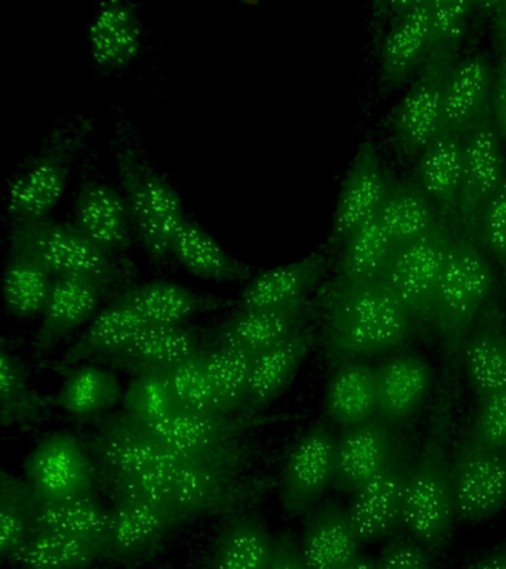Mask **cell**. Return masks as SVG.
Masks as SVG:
<instances>
[{
  "mask_svg": "<svg viewBox=\"0 0 506 569\" xmlns=\"http://www.w3.org/2000/svg\"><path fill=\"white\" fill-rule=\"evenodd\" d=\"M324 358L331 371L403 349L416 332L410 313L384 280L328 283L318 297Z\"/></svg>",
  "mask_w": 506,
  "mask_h": 569,
  "instance_id": "6da1fadb",
  "label": "cell"
},
{
  "mask_svg": "<svg viewBox=\"0 0 506 569\" xmlns=\"http://www.w3.org/2000/svg\"><path fill=\"white\" fill-rule=\"evenodd\" d=\"M99 470V469H97ZM101 487L115 498H137L167 511L177 523L255 509L274 491L272 476L244 478L221 467H183L159 475L119 476L99 470Z\"/></svg>",
  "mask_w": 506,
  "mask_h": 569,
  "instance_id": "7a4b0ae2",
  "label": "cell"
},
{
  "mask_svg": "<svg viewBox=\"0 0 506 569\" xmlns=\"http://www.w3.org/2000/svg\"><path fill=\"white\" fill-rule=\"evenodd\" d=\"M462 373L441 368L428 425L408 478L403 527L428 551L450 542L456 516L452 500V433Z\"/></svg>",
  "mask_w": 506,
  "mask_h": 569,
  "instance_id": "3957f363",
  "label": "cell"
},
{
  "mask_svg": "<svg viewBox=\"0 0 506 569\" xmlns=\"http://www.w3.org/2000/svg\"><path fill=\"white\" fill-rule=\"evenodd\" d=\"M88 447L101 471L119 476L159 475L198 466L244 473L255 452L247 439L217 448L181 451L155 439L123 412L105 418L88 439Z\"/></svg>",
  "mask_w": 506,
  "mask_h": 569,
  "instance_id": "277c9868",
  "label": "cell"
},
{
  "mask_svg": "<svg viewBox=\"0 0 506 569\" xmlns=\"http://www.w3.org/2000/svg\"><path fill=\"white\" fill-rule=\"evenodd\" d=\"M496 292V269L483 244L456 233L434 307L441 368L462 373L466 340Z\"/></svg>",
  "mask_w": 506,
  "mask_h": 569,
  "instance_id": "5b68a950",
  "label": "cell"
},
{
  "mask_svg": "<svg viewBox=\"0 0 506 569\" xmlns=\"http://www.w3.org/2000/svg\"><path fill=\"white\" fill-rule=\"evenodd\" d=\"M113 153L136 234L153 261H166L172 238L188 217L179 191L153 167L126 122L115 131Z\"/></svg>",
  "mask_w": 506,
  "mask_h": 569,
  "instance_id": "8992f818",
  "label": "cell"
},
{
  "mask_svg": "<svg viewBox=\"0 0 506 569\" xmlns=\"http://www.w3.org/2000/svg\"><path fill=\"white\" fill-rule=\"evenodd\" d=\"M11 252L23 253L41 262L56 278L87 276L101 280L110 289L128 288L135 276L132 262L110 256L70 222L43 220L12 222Z\"/></svg>",
  "mask_w": 506,
  "mask_h": 569,
  "instance_id": "52a82bcc",
  "label": "cell"
},
{
  "mask_svg": "<svg viewBox=\"0 0 506 569\" xmlns=\"http://www.w3.org/2000/svg\"><path fill=\"white\" fill-rule=\"evenodd\" d=\"M91 118H78L56 129L42 149L14 178L7 209L12 222L50 218L68 186L75 159L92 131Z\"/></svg>",
  "mask_w": 506,
  "mask_h": 569,
  "instance_id": "ba28073f",
  "label": "cell"
},
{
  "mask_svg": "<svg viewBox=\"0 0 506 569\" xmlns=\"http://www.w3.org/2000/svg\"><path fill=\"white\" fill-rule=\"evenodd\" d=\"M456 231L439 222L415 242L395 249L381 280L410 313L416 332H433L434 307Z\"/></svg>",
  "mask_w": 506,
  "mask_h": 569,
  "instance_id": "9c48e42d",
  "label": "cell"
},
{
  "mask_svg": "<svg viewBox=\"0 0 506 569\" xmlns=\"http://www.w3.org/2000/svg\"><path fill=\"white\" fill-rule=\"evenodd\" d=\"M460 56L459 49L430 47L410 87L395 106L389 137L403 158L415 160L437 138L447 78Z\"/></svg>",
  "mask_w": 506,
  "mask_h": 569,
  "instance_id": "30bf717a",
  "label": "cell"
},
{
  "mask_svg": "<svg viewBox=\"0 0 506 569\" xmlns=\"http://www.w3.org/2000/svg\"><path fill=\"white\" fill-rule=\"evenodd\" d=\"M23 478L43 501L96 497L100 485L88 443L68 431L48 435L34 445L26 458Z\"/></svg>",
  "mask_w": 506,
  "mask_h": 569,
  "instance_id": "8fae6325",
  "label": "cell"
},
{
  "mask_svg": "<svg viewBox=\"0 0 506 569\" xmlns=\"http://www.w3.org/2000/svg\"><path fill=\"white\" fill-rule=\"evenodd\" d=\"M452 500L456 519L484 523L506 509V452L465 433L453 453Z\"/></svg>",
  "mask_w": 506,
  "mask_h": 569,
  "instance_id": "7c38bea8",
  "label": "cell"
},
{
  "mask_svg": "<svg viewBox=\"0 0 506 569\" xmlns=\"http://www.w3.org/2000/svg\"><path fill=\"white\" fill-rule=\"evenodd\" d=\"M415 452L408 435H397L384 469L353 493L348 511L363 542L385 540L403 525Z\"/></svg>",
  "mask_w": 506,
  "mask_h": 569,
  "instance_id": "4fadbf2b",
  "label": "cell"
},
{
  "mask_svg": "<svg viewBox=\"0 0 506 569\" xmlns=\"http://www.w3.org/2000/svg\"><path fill=\"white\" fill-rule=\"evenodd\" d=\"M495 116H488L465 137L459 233L479 242L487 209L506 180V162Z\"/></svg>",
  "mask_w": 506,
  "mask_h": 569,
  "instance_id": "5bb4252c",
  "label": "cell"
},
{
  "mask_svg": "<svg viewBox=\"0 0 506 569\" xmlns=\"http://www.w3.org/2000/svg\"><path fill=\"white\" fill-rule=\"evenodd\" d=\"M336 443L327 422L318 421L292 445L279 483L288 515H309L335 483Z\"/></svg>",
  "mask_w": 506,
  "mask_h": 569,
  "instance_id": "9a60e30c",
  "label": "cell"
},
{
  "mask_svg": "<svg viewBox=\"0 0 506 569\" xmlns=\"http://www.w3.org/2000/svg\"><path fill=\"white\" fill-rule=\"evenodd\" d=\"M126 413V412H123ZM131 418V417H130ZM290 413H192L177 412L159 422L136 421L162 443L181 451H197L237 442L251 431L290 420ZM132 420V418H131Z\"/></svg>",
  "mask_w": 506,
  "mask_h": 569,
  "instance_id": "2e32d148",
  "label": "cell"
},
{
  "mask_svg": "<svg viewBox=\"0 0 506 569\" xmlns=\"http://www.w3.org/2000/svg\"><path fill=\"white\" fill-rule=\"evenodd\" d=\"M389 182L379 150L367 138L355 151L337 196L330 230L333 244L344 243L357 227L379 212Z\"/></svg>",
  "mask_w": 506,
  "mask_h": 569,
  "instance_id": "e0dca14e",
  "label": "cell"
},
{
  "mask_svg": "<svg viewBox=\"0 0 506 569\" xmlns=\"http://www.w3.org/2000/svg\"><path fill=\"white\" fill-rule=\"evenodd\" d=\"M495 64L483 51L464 53L453 66L444 91L439 133L465 138L493 114Z\"/></svg>",
  "mask_w": 506,
  "mask_h": 569,
  "instance_id": "ac0fdd59",
  "label": "cell"
},
{
  "mask_svg": "<svg viewBox=\"0 0 506 569\" xmlns=\"http://www.w3.org/2000/svg\"><path fill=\"white\" fill-rule=\"evenodd\" d=\"M180 525L167 511L137 498H115L106 538V560L117 563L152 559Z\"/></svg>",
  "mask_w": 506,
  "mask_h": 569,
  "instance_id": "d6986e66",
  "label": "cell"
},
{
  "mask_svg": "<svg viewBox=\"0 0 506 569\" xmlns=\"http://www.w3.org/2000/svg\"><path fill=\"white\" fill-rule=\"evenodd\" d=\"M433 47L429 0H411L388 22L380 42L379 83L381 91L403 87L424 64Z\"/></svg>",
  "mask_w": 506,
  "mask_h": 569,
  "instance_id": "ffe728a7",
  "label": "cell"
},
{
  "mask_svg": "<svg viewBox=\"0 0 506 569\" xmlns=\"http://www.w3.org/2000/svg\"><path fill=\"white\" fill-rule=\"evenodd\" d=\"M112 289L108 284L87 276L56 278L34 338L38 358H46L70 333L92 320L99 313L101 300Z\"/></svg>",
  "mask_w": 506,
  "mask_h": 569,
  "instance_id": "44dd1931",
  "label": "cell"
},
{
  "mask_svg": "<svg viewBox=\"0 0 506 569\" xmlns=\"http://www.w3.org/2000/svg\"><path fill=\"white\" fill-rule=\"evenodd\" d=\"M73 224L110 256L128 260L135 227L122 191L100 180L83 181Z\"/></svg>",
  "mask_w": 506,
  "mask_h": 569,
  "instance_id": "7402d4cb",
  "label": "cell"
},
{
  "mask_svg": "<svg viewBox=\"0 0 506 569\" xmlns=\"http://www.w3.org/2000/svg\"><path fill=\"white\" fill-rule=\"evenodd\" d=\"M462 373L478 400L506 387V310L499 292L466 340Z\"/></svg>",
  "mask_w": 506,
  "mask_h": 569,
  "instance_id": "603a6c76",
  "label": "cell"
},
{
  "mask_svg": "<svg viewBox=\"0 0 506 569\" xmlns=\"http://www.w3.org/2000/svg\"><path fill=\"white\" fill-rule=\"evenodd\" d=\"M433 382V367L421 356H390L376 368L377 418L394 429L406 425L428 399Z\"/></svg>",
  "mask_w": 506,
  "mask_h": 569,
  "instance_id": "cb8c5ba5",
  "label": "cell"
},
{
  "mask_svg": "<svg viewBox=\"0 0 506 569\" xmlns=\"http://www.w3.org/2000/svg\"><path fill=\"white\" fill-rule=\"evenodd\" d=\"M318 340L319 329L312 322L278 345L257 353L244 412H265L295 380Z\"/></svg>",
  "mask_w": 506,
  "mask_h": 569,
  "instance_id": "d4e9b609",
  "label": "cell"
},
{
  "mask_svg": "<svg viewBox=\"0 0 506 569\" xmlns=\"http://www.w3.org/2000/svg\"><path fill=\"white\" fill-rule=\"evenodd\" d=\"M319 301L312 300L284 309H239L210 336V340L228 342L260 353L312 323Z\"/></svg>",
  "mask_w": 506,
  "mask_h": 569,
  "instance_id": "484cf974",
  "label": "cell"
},
{
  "mask_svg": "<svg viewBox=\"0 0 506 569\" xmlns=\"http://www.w3.org/2000/svg\"><path fill=\"white\" fill-rule=\"evenodd\" d=\"M206 338L198 329L185 327H161L148 325L117 353L101 359L99 365L139 376L155 372L180 362L197 353L206 345Z\"/></svg>",
  "mask_w": 506,
  "mask_h": 569,
  "instance_id": "4316f807",
  "label": "cell"
},
{
  "mask_svg": "<svg viewBox=\"0 0 506 569\" xmlns=\"http://www.w3.org/2000/svg\"><path fill=\"white\" fill-rule=\"evenodd\" d=\"M465 138L438 133L415 159V180L439 217L459 231L462 173H464Z\"/></svg>",
  "mask_w": 506,
  "mask_h": 569,
  "instance_id": "83f0119b",
  "label": "cell"
},
{
  "mask_svg": "<svg viewBox=\"0 0 506 569\" xmlns=\"http://www.w3.org/2000/svg\"><path fill=\"white\" fill-rule=\"evenodd\" d=\"M327 267L323 251L270 267L252 276L238 305L241 309H284L309 301Z\"/></svg>",
  "mask_w": 506,
  "mask_h": 569,
  "instance_id": "f1b7e54d",
  "label": "cell"
},
{
  "mask_svg": "<svg viewBox=\"0 0 506 569\" xmlns=\"http://www.w3.org/2000/svg\"><path fill=\"white\" fill-rule=\"evenodd\" d=\"M394 427L380 418L364 422L337 439L335 487L354 493L379 473L394 451Z\"/></svg>",
  "mask_w": 506,
  "mask_h": 569,
  "instance_id": "f546056e",
  "label": "cell"
},
{
  "mask_svg": "<svg viewBox=\"0 0 506 569\" xmlns=\"http://www.w3.org/2000/svg\"><path fill=\"white\" fill-rule=\"evenodd\" d=\"M361 545L348 509L330 501L308 515L300 549L308 569H346Z\"/></svg>",
  "mask_w": 506,
  "mask_h": 569,
  "instance_id": "4dcf8cb0",
  "label": "cell"
},
{
  "mask_svg": "<svg viewBox=\"0 0 506 569\" xmlns=\"http://www.w3.org/2000/svg\"><path fill=\"white\" fill-rule=\"evenodd\" d=\"M145 327L148 323L136 310L112 300L90 320L63 356L52 363V371L65 377L82 365L100 362L126 347Z\"/></svg>",
  "mask_w": 506,
  "mask_h": 569,
  "instance_id": "1f68e13d",
  "label": "cell"
},
{
  "mask_svg": "<svg viewBox=\"0 0 506 569\" xmlns=\"http://www.w3.org/2000/svg\"><path fill=\"white\" fill-rule=\"evenodd\" d=\"M113 300L130 306L146 323L161 327H179L194 316L228 305L221 298L202 296L183 284L167 280L130 284Z\"/></svg>",
  "mask_w": 506,
  "mask_h": 569,
  "instance_id": "d6a6232c",
  "label": "cell"
},
{
  "mask_svg": "<svg viewBox=\"0 0 506 569\" xmlns=\"http://www.w3.org/2000/svg\"><path fill=\"white\" fill-rule=\"evenodd\" d=\"M143 26L135 4L110 0L101 4L88 31V47L97 66L122 69L139 56Z\"/></svg>",
  "mask_w": 506,
  "mask_h": 569,
  "instance_id": "836d02e7",
  "label": "cell"
},
{
  "mask_svg": "<svg viewBox=\"0 0 506 569\" xmlns=\"http://www.w3.org/2000/svg\"><path fill=\"white\" fill-rule=\"evenodd\" d=\"M377 218L395 249L424 238L444 221L415 178L389 182Z\"/></svg>",
  "mask_w": 506,
  "mask_h": 569,
  "instance_id": "e575fe53",
  "label": "cell"
},
{
  "mask_svg": "<svg viewBox=\"0 0 506 569\" xmlns=\"http://www.w3.org/2000/svg\"><path fill=\"white\" fill-rule=\"evenodd\" d=\"M171 256L198 278L238 282L252 278L251 267L237 260L199 222L186 217L171 243Z\"/></svg>",
  "mask_w": 506,
  "mask_h": 569,
  "instance_id": "d590c367",
  "label": "cell"
},
{
  "mask_svg": "<svg viewBox=\"0 0 506 569\" xmlns=\"http://www.w3.org/2000/svg\"><path fill=\"white\" fill-rule=\"evenodd\" d=\"M274 538L255 515L228 516L217 532L208 569H268Z\"/></svg>",
  "mask_w": 506,
  "mask_h": 569,
  "instance_id": "8d00e7d4",
  "label": "cell"
},
{
  "mask_svg": "<svg viewBox=\"0 0 506 569\" xmlns=\"http://www.w3.org/2000/svg\"><path fill=\"white\" fill-rule=\"evenodd\" d=\"M326 411L345 430L373 420L377 416L376 368L366 360L336 368L327 386Z\"/></svg>",
  "mask_w": 506,
  "mask_h": 569,
  "instance_id": "74e56055",
  "label": "cell"
},
{
  "mask_svg": "<svg viewBox=\"0 0 506 569\" xmlns=\"http://www.w3.org/2000/svg\"><path fill=\"white\" fill-rule=\"evenodd\" d=\"M123 390L113 369L87 363L66 373L54 395L56 407L77 420L103 416L122 402Z\"/></svg>",
  "mask_w": 506,
  "mask_h": 569,
  "instance_id": "f35d334b",
  "label": "cell"
},
{
  "mask_svg": "<svg viewBox=\"0 0 506 569\" xmlns=\"http://www.w3.org/2000/svg\"><path fill=\"white\" fill-rule=\"evenodd\" d=\"M57 409L54 395H43L30 385L19 356L0 350V422L3 427H30L46 420Z\"/></svg>",
  "mask_w": 506,
  "mask_h": 569,
  "instance_id": "ab89813d",
  "label": "cell"
},
{
  "mask_svg": "<svg viewBox=\"0 0 506 569\" xmlns=\"http://www.w3.org/2000/svg\"><path fill=\"white\" fill-rule=\"evenodd\" d=\"M395 252L377 213L363 222L341 243L336 284H361L380 280Z\"/></svg>",
  "mask_w": 506,
  "mask_h": 569,
  "instance_id": "60d3db41",
  "label": "cell"
},
{
  "mask_svg": "<svg viewBox=\"0 0 506 569\" xmlns=\"http://www.w3.org/2000/svg\"><path fill=\"white\" fill-rule=\"evenodd\" d=\"M106 560V542L69 533L33 532L12 560L20 569H86Z\"/></svg>",
  "mask_w": 506,
  "mask_h": 569,
  "instance_id": "b9f144b4",
  "label": "cell"
},
{
  "mask_svg": "<svg viewBox=\"0 0 506 569\" xmlns=\"http://www.w3.org/2000/svg\"><path fill=\"white\" fill-rule=\"evenodd\" d=\"M110 527V510L96 497L78 500H38L33 511V532L69 533L106 542Z\"/></svg>",
  "mask_w": 506,
  "mask_h": 569,
  "instance_id": "7bdbcfd3",
  "label": "cell"
},
{
  "mask_svg": "<svg viewBox=\"0 0 506 569\" xmlns=\"http://www.w3.org/2000/svg\"><path fill=\"white\" fill-rule=\"evenodd\" d=\"M37 496L26 482L6 469L0 473V553L12 563L33 533Z\"/></svg>",
  "mask_w": 506,
  "mask_h": 569,
  "instance_id": "ee69618b",
  "label": "cell"
},
{
  "mask_svg": "<svg viewBox=\"0 0 506 569\" xmlns=\"http://www.w3.org/2000/svg\"><path fill=\"white\" fill-rule=\"evenodd\" d=\"M204 356L207 371L221 403L230 413L244 412L257 353L244 347L208 338L204 346Z\"/></svg>",
  "mask_w": 506,
  "mask_h": 569,
  "instance_id": "f6af8a7d",
  "label": "cell"
},
{
  "mask_svg": "<svg viewBox=\"0 0 506 569\" xmlns=\"http://www.w3.org/2000/svg\"><path fill=\"white\" fill-rule=\"evenodd\" d=\"M56 276L23 253L12 252L3 273V298L16 318L41 315L50 297Z\"/></svg>",
  "mask_w": 506,
  "mask_h": 569,
  "instance_id": "bcb514c9",
  "label": "cell"
},
{
  "mask_svg": "<svg viewBox=\"0 0 506 569\" xmlns=\"http://www.w3.org/2000/svg\"><path fill=\"white\" fill-rule=\"evenodd\" d=\"M155 372L166 378L181 412L230 413L221 403L207 371L204 347L189 358Z\"/></svg>",
  "mask_w": 506,
  "mask_h": 569,
  "instance_id": "7dc6e473",
  "label": "cell"
},
{
  "mask_svg": "<svg viewBox=\"0 0 506 569\" xmlns=\"http://www.w3.org/2000/svg\"><path fill=\"white\" fill-rule=\"evenodd\" d=\"M121 403L122 412L143 425L167 420L181 412L166 378L159 372L132 376V380L123 390Z\"/></svg>",
  "mask_w": 506,
  "mask_h": 569,
  "instance_id": "c3c4849f",
  "label": "cell"
},
{
  "mask_svg": "<svg viewBox=\"0 0 506 569\" xmlns=\"http://www.w3.org/2000/svg\"><path fill=\"white\" fill-rule=\"evenodd\" d=\"M433 47L462 49L470 17L478 7L464 0H429Z\"/></svg>",
  "mask_w": 506,
  "mask_h": 569,
  "instance_id": "681fc988",
  "label": "cell"
},
{
  "mask_svg": "<svg viewBox=\"0 0 506 569\" xmlns=\"http://www.w3.org/2000/svg\"><path fill=\"white\" fill-rule=\"evenodd\" d=\"M466 435L483 447L506 452V387L478 400Z\"/></svg>",
  "mask_w": 506,
  "mask_h": 569,
  "instance_id": "f907efd6",
  "label": "cell"
},
{
  "mask_svg": "<svg viewBox=\"0 0 506 569\" xmlns=\"http://www.w3.org/2000/svg\"><path fill=\"white\" fill-rule=\"evenodd\" d=\"M479 243L499 271L506 288V180L484 217Z\"/></svg>",
  "mask_w": 506,
  "mask_h": 569,
  "instance_id": "816d5d0a",
  "label": "cell"
},
{
  "mask_svg": "<svg viewBox=\"0 0 506 569\" xmlns=\"http://www.w3.org/2000/svg\"><path fill=\"white\" fill-rule=\"evenodd\" d=\"M379 569H434L428 550L410 536L394 533L386 538L384 549L377 560Z\"/></svg>",
  "mask_w": 506,
  "mask_h": 569,
  "instance_id": "f5cc1de1",
  "label": "cell"
},
{
  "mask_svg": "<svg viewBox=\"0 0 506 569\" xmlns=\"http://www.w3.org/2000/svg\"><path fill=\"white\" fill-rule=\"evenodd\" d=\"M495 30L497 58L495 62V83H493V116L502 140L506 142V27L493 22Z\"/></svg>",
  "mask_w": 506,
  "mask_h": 569,
  "instance_id": "db71d44e",
  "label": "cell"
},
{
  "mask_svg": "<svg viewBox=\"0 0 506 569\" xmlns=\"http://www.w3.org/2000/svg\"><path fill=\"white\" fill-rule=\"evenodd\" d=\"M268 569H308L300 546L290 533L281 532L275 536Z\"/></svg>",
  "mask_w": 506,
  "mask_h": 569,
  "instance_id": "11a10c76",
  "label": "cell"
},
{
  "mask_svg": "<svg viewBox=\"0 0 506 569\" xmlns=\"http://www.w3.org/2000/svg\"><path fill=\"white\" fill-rule=\"evenodd\" d=\"M469 569H506V546L478 559Z\"/></svg>",
  "mask_w": 506,
  "mask_h": 569,
  "instance_id": "9f6ffc18",
  "label": "cell"
},
{
  "mask_svg": "<svg viewBox=\"0 0 506 569\" xmlns=\"http://www.w3.org/2000/svg\"><path fill=\"white\" fill-rule=\"evenodd\" d=\"M488 8L492 16V22H499L506 27V0H496V2L484 3Z\"/></svg>",
  "mask_w": 506,
  "mask_h": 569,
  "instance_id": "6f0895ef",
  "label": "cell"
},
{
  "mask_svg": "<svg viewBox=\"0 0 506 569\" xmlns=\"http://www.w3.org/2000/svg\"><path fill=\"white\" fill-rule=\"evenodd\" d=\"M346 569H379L377 568V560L368 558V556L359 555L353 563Z\"/></svg>",
  "mask_w": 506,
  "mask_h": 569,
  "instance_id": "680465c9",
  "label": "cell"
}]
</instances>
